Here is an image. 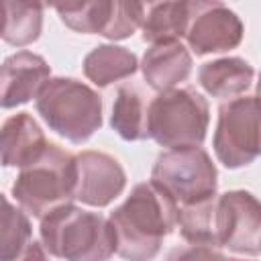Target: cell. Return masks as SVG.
Masks as SVG:
<instances>
[{
    "instance_id": "obj_10",
    "label": "cell",
    "mask_w": 261,
    "mask_h": 261,
    "mask_svg": "<svg viewBox=\"0 0 261 261\" xmlns=\"http://www.w3.org/2000/svg\"><path fill=\"white\" fill-rule=\"evenodd\" d=\"M77 184L75 200L92 208H104L126 188V171L120 161L104 151H82L75 155Z\"/></svg>"
},
{
    "instance_id": "obj_8",
    "label": "cell",
    "mask_w": 261,
    "mask_h": 261,
    "mask_svg": "<svg viewBox=\"0 0 261 261\" xmlns=\"http://www.w3.org/2000/svg\"><path fill=\"white\" fill-rule=\"evenodd\" d=\"M243 35V20L220 0H186L179 37L196 55L237 49Z\"/></svg>"
},
{
    "instance_id": "obj_19",
    "label": "cell",
    "mask_w": 261,
    "mask_h": 261,
    "mask_svg": "<svg viewBox=\"0 0 261 261\" xmlns=\"http://www.w3.org/2000/svg\"><path fill=\"white\" fill-rule=\"evenodd\" d=\"M216 198L218 196L179 206V216H177L179 234L192 247H208V249L220 247L218 245Z\"/></svg>"
},
{
    "instance_id": "obj_20",
    "label": "cell",
    "mask_w": 261,
    "mask_h": 261,
    "mask_svg": "<svg viewBox=\"0 0 261 261\" xmlns=\"http://www.w3.org/2000/svg\"><path fill=\"white\" fill-rule=\"evenodd\" d=\"M2 39L12 47H27L41 37L45 8L33 0H2Z\"/></svg>"
},
{
    "instance_id": "obj_3",
    "label": "cell",
    "mask_w": 261,
    "mask_h": 261,
    "mask_svg": "<svg viewBox=\"0 0 261 261\" xmlns=\"http://www.w3.org/2000/svg\"><path fill=\"white\" fill-rule=\"evenodd\" d=\"M43 122L73 145L86 143L102 126V98L75 77H49L35 98Z\"/></svg>"
},
{
    "instance_id": "obj_9",
    "label": "cell",
    "mask_w": 261,
    "mask_h": 261,
    "mask_svg": "<svg viewBox=\"0 0 261 261\" xmlns=\"http://www.w3.org/2000/svg\"><path fill=\"white\" fill-rule=\"evenodd\" d=\"M218 245L237 255H261V200L247 190L216 198Z\"/></svg>"
},
{
    "instance_id": "obj_1",
    "label": "cell",
    "mask_w": 261,
    "mask_h": 261,
    "mask_svg": "<svg viewBox=\"0 0 261 261\" xmlns=\"http://www.w3.org/2000/svg\"><path fill=\"white\" fill-rule=\"evenodd\" d=\"M179 204L159 184H137L126 200L116 206L108 220L114 230L116 255L130 261L153 259L163 245V239L177 226Z\"/></svg>"
},
{
    "instance_id": "obj_18",
    "label": "cell",
    "mask_w": 261,
    "mask_h": 261,
    "mask_svg": "<svg viewBox=\"0 0 261 261\" xmlns=\"http://www.w3.org/2000/svg\"><path fill=\"white\" fill-rule=\"evenodd\" d=\"M110 126L124 141L151 139V135H149V104L145 100V94L137 86L124 84L118 88L114 104H112Z\"/></svg>"
},
{
    "instance_id": "obj_13",
    "label": "cell",
    "mask_w": 261,
    "mask_h": 261,
    "mask_svg": "<svg viewBox=\"0 0 261 261\" xmlns=\"http://www.w3.org/2000/svg\"><path fill=\"white\" fill-rule=\"evenodd\" d=\"M49 145L43 128L29 112H18L4 120L0 130V159L4 167H24L33 163Z\"/></svg>"
},
{
    "instance_id": "obj_6",
    "label": "cell",
    "mask_w": 261,
    "mask_h": 261,
    "mask_svg": "<svg viewBox=\"0 0 261 261\" xmlns=\"http://www.w3.org/2000/svg\"><path fill=\"white\" fill-rule=\"evenodd\" d=\"M212 147L226 169L245 167L261 155V100L257 96H234L220 104Z\"/></svg>"
},
{
    "instance_id": "obj_11",
    "label": "cell",
    "mask_w": 261,
    "mask_h": 261,
    "mask_svg": "<svg viewBox=\"0 0 261 261\" xmlns=\"http://www.w3.org/2000/svg\"><path fill=\"white\" fill-rule=\"evenodd\" d=\"M51 77L49 63L33 51H16L2 63L0 104L4 110L31 102Z\"/></svg>"
},
{
    "instance_id": "obj_17",
    "label": "cell",
    "mask_w": 261,
    "mask_h": 261,
    "mask_svg": "<svg viewBox=\"0 0 261 261\" xmlns=\"http://www.w3.org/2000/svg\"><path fill=\"white\" fill-rule=\"evenodd\" d=\"M135 6L143 41L159 43L179 39L186 0H135Z\"/></svg>"
},
{
    "instance_id": "obj_12",
    "label": "cell",
    "mask_w": 261,
    "mask_h": 261,
    "mask_svg": "<svg viewBox=\"0 0 261 261\" xmlns=\"http://www.w3.org/2000/svg\"><path fill=\"white\" fill-rule=\"evenodd\" d=\"M192 55L179 39L151 43L141 61V71L149 88L163 92L186 82L192 73Z\"/></svg>"
},
{
    "instance_id": "obj_22",
    "label": "cell",
    "mask_w": 261,
    "mask_h": 261,
    "mask_svg": "<svg viewBox=\"0 0 261 261\" xmlns=\"http://www.w3.org/2000/svg\"><path fill=\"white\" fill-rule=\"evenodd\" d=\"M257 98L261 100V73H259V82H257Z\"/></svg>"
},
{
    "instance_id": "obj_16",
    "label": "cell",
    "mask_w": 261,
    "mask_h": 261,
    "mask_svg": "<svg viewBox=\"0 0 261 261\" xmlns=\"http://www.w3.org/2000/svg\"><path fill=\"white\" fill-rule=\"evenodd\" d=\"M84 75L98 88H106L114 82L126 80L135 75L139 69V59L137 55L120 45L114 43H104L94 47L86 57H84Z\"/></svg>"
},
{
    "instance_id": "obj_14",
    "label": "cell",
    "mask_w": 261,
    "mask_h": 261,
    "mask_svg": "<svg viewBox=\"0 0 261 261\" xmlns=\"http://www.w3.org/2000/svg\"><path fill=\"white\" fill-rule=\"evenodd\" d=\"M255 77V69L243 57H220L206 61L198 69V82L212 98H234L245 94Z\"/></svg>"
},
{
    "instance_id": "obj_21",
    "label": "cell",
    "mask_w": 261,
    "mask_h": 261,
    "mask_svg": "<svg viewBox=\"0 0 261 261\" xmlns=\"http://www.w3.org/2000/svg\"><path fill=\"white\" fill-rule=\"evenodd\" d=\"M43 8H55L61 22L75 33L102 35L110 0H33Z\"/></svg>"
},
{
    "instance_id": "obj_7",
    "label": "cell",
    "mask_w": 261,
    "mask_h": 261,
    "mask_svg": "<svg viewBox=\"0 0 261 261\" xmlns=\"http://www.w3.org/2000/svg\"><path fill=\"white\" fill-rule=\"evenodd\" d=\"M151 179L173 196L177 204H192L216 196L218 171L202 147L167 149L157 155Z\"/></svg>"
},
{
    "instance_id": "obj_5",
    "label": "cell",
    "mask_w": 261,
    "mask_h": 261,
    "mask_svg": "<svg viewBox=\"0 0 261 261\" xmlns=\"http://www.w3.org/2000/svg\"><path fill=\"white\" fill-rule=\"evenodd\" d=\"M208 124V102L194 88H169L149 102V135L161 147H200Z\"/></svg>"
},
{
    "instance_id": "obj_15",
    "label": "cell",
    "mask_w": 261,
    "mask_h": 261,
    "mask_svg": "<svg viewBox=\"0 0 261 261\" xmlns=\"http://www.w3.org/2000/svg\"><path fill=\"white\" fill-rule=\"evenodd\" d=\"M2 230H0V259L14 261V259H43L49 253L41 251L43 243L33 241V228L29 220V212L20 206L16 208L8 196H2Z\"/></svg>"
},
{
    "instance_id": "obj_4",
    "label": "cell",
    "mask_w": 261,
    "mask_h": 261,
    "mask_svg": "<svg viewBox=\"0 0 261 261\" xmlns=\"http://www.w3.org/2000/svg\"><path fill=\"white\" fill-rule=\"evenodd\" d=\"M75 155L49 141L41 157L20 167L12 184V196L31 216L41 220L57 206L75 200Z\"/></svg>"
},
{
    "instance_id": "obj_2",
    "label": "cell",
    "mask_w": 261,
    "mask_h": 261,
    "mask_svg": "<svg viewBox=\"0 0 261 261\" xmlns=\"http://www.w3.org/2000/svg\"><path fill=\"white\" fill-rule=\"evenodd\" d=\"M39 237L43 249L57 259L102 261L116 253L110 220L71 202L57 206L41 218Z\"/></svg>"
}]
</instances>
